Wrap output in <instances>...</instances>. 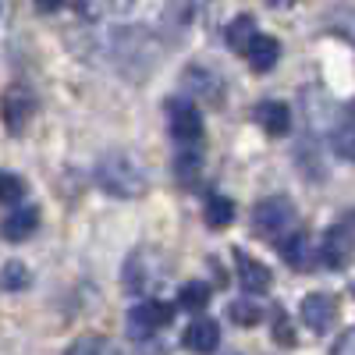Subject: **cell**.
<instances>
[{
    "label": "cell",
    "instance_id": "6da1fadb",
    "mask_svg": "<svg viewBox=\"0 0 355 355\" xmlns=\"http://www.w3.org/2000/svg\"><path fill=\"white\" fill-rule=\"evenodd\" d=\"M96 185L117 199H139L146 192V171L125 153H107L96 164Z\"/></svg>",
    "mask_w": 355,
    "mask_h": 355
},
{
    "label": "cell",
    "instance_id": "7a4b0ae2",
    "mask_svg": "<svg viewBox=\"0 0 355 355\" xmlns=\"http://www.w3.org/2000/svg\"><path fill=\"white\" fill-rule=\"evenodd\" d=\"M164 277H167V263L157 249H135L125 259V270H121L128 295H150L164 284Z\"/></svg>",
    "mask_w": 355,
    "mask_h": 355
},
{
    "label": "cell",
    "instance_id": "3957f363",
    "mask_svg": "<svg viewBox=\"0 0 355 355\" xmlns=\"http://www.w3.org/2000/svg\"><path fill=\"white\" fill-rule=\"evenodd\" d=\"M291 224H295V206H291V199L270 196V199L256 202V210H252V231H256V239L270 242V239H277V234H284Z\"/></svg>",
    "mask_w": 355,
    "mask_h": 355
},
{
    "label": "cell",
    "instance_id": "277c9868",
    "mask_svg": "<svg viewBox=\"0 0 355 355\" xmlns=\"http://www.w3.org/2000/svg\"><path fill=\"white\" fill-rule=\"evenodd\" d=\"M171 320H174V306H167L160 299H146V302L128 309V334L132 338H150L160 327H167Z\"/></svg>",
    "mask_w": 355,
    "mask_h": 355
},
{
    "label": "cell",
    "instance_id": "5b68a950",
    "mask_svg": "<svg viewBox=\"0 0 355 355\" xmlns=\"http://www.w3.org/2000/svg\"><path fill=\"white\" fill-rule=\"evenodd\" d=\"M114 50H117V61H121V68L128 71V64H146L150 68L157 61V46L150 43V36L139 33V28H117L114 33Z\"/></svg>",
    "mask_w": 355,
    "mask_h": 355
},
{
    "label": "cell",
    "instance_id": "8992f818",
    "mask_svg": "<svg viewBox=\"0 0 355 355\" xmlns=\"http://www.w3.org/2000/svg\"><path fill=\"white\" fill-rule=\"evenodd\" d=\"M334 320H338V302H334V295L327 291H313L302 299V323L313 331V334H327L334 327Z\"/></svg>",
    "mask_w": 355,
    "mask_h": 355
},
{
    "label": "cell",
    "instance_id": "52a82bcc",
    "mask_svg": "<svg viewBox=\"0 0 355 355\" xmlns=\"http://www.w3.org/2000/svg\"><path fill=\"white\" fill-rule=\"evenodd\" d=\"M182 93L202 100V103H210V107H220L224 103V82L214 75V71H206V68H189L182 75Z\"/></svg>",
    "mask_w": 355,
    "mask_h": 355
},
{
    "label": "cell",
    "instance_id": "ba28073f",
    "mask_svg": "<svg viewBox=\"0 0 355 355\" xmlns=\"http://www.w3.org/2000/svg\"><path fill=\"white\" fill-rule=\"evenodd\" d=\"M167 121H171V135L182 142V146H189V142H196V139L202 135L199 110H196V103H189V100H171Z\"/></svg>",
    "mask_w": 355,
    "mask_h": 355
},
{
    "label": "cell",
    "instance_id": "9c48e42d",
    "mask_svg": "<svg viewBox=\"0 0 355 355\" xmlns=\"http://www.w3.org/2000/svg\"><path fill=\"white\" fill-rule=\"evenodd\" d=\"M355 256V239L345 227H331L323 234V245H320V259L331 266V270H345Z\"/></svg>",
    "mask_w": 355,
    "mask_h": 355
},
{
    "label": "cell",
    "instance_id": "30bf717a",
    "mask_svg": "<svg viewBox=\"0 0 355 355\" xmlns=\"http://www.w3.org/2000/svg\"><path fill=\"white\" fill-rule=\"evenodd\" d=\"M234 259H239V281H242V288L249 295H266V291H270L274 277H270V270H266L259 259H252L242 249H234Z\"/></svg>",
    "mask_w": 355,
    "mask_h": 355
},
{
    "label": "cell",
    "instance_id": "8fae6325",
    "mask_svg": "<svg viewBox=\"0 0 355 355\" xmlns=\"http://www.w3.org/2000/svg\"><path fill=\"white\" fill-rule=\"evenodd\" d=\"M185 348L196 352V355H214L217 345H220V327H217V320H192L189 323V331H185Z\"/></svg>",
    "mask_w": 355,
    "mask_h": 355
},
{
    "label": "cell",
    "instance_id": "7c38bea8",
    "mask_svg": "<svg viewBox=\"0 0 355 355\" xmlns=\"http://www.w3.org/2000/svg\"><path fill=\"white\" fill-rule=\"evenodd\" d=\"M281 259L291 266V270H309L313 266V245H309V234L306 231H291L277 242Z\"/></svg>",
    "mask_w": 355,
    "mask_h": 355
},
{
    "label": "cell",
    "instance_id": "4fadbf2b",
    "mask_svg": "<svg viewBox=\"0 0 355 355\" xmlns=\"http://www.w3.org/2000/svg\"><path fill=\"white\" fill-rule=\"evenodd\" d=\"M36 227H40V210H36V206L18 202V206H11V214L4 217V239L8 242H25Z\"/></svg>",
    "mask_w": 355,
    "mask_h": 355
},
{
    "label": "cell",
    "instance_id": "5bb4252c",
    "mask_svg": "<svg viewBox=\"0 0 355 355\" xmlns=\"http://www.w3.org/2000/svg\"><path fill=\"white\" fill-rule=\"evenodd\" d=\"M256 121H259V128H263L266 135L281 139V135L291 132V110H288L284 103H277V100H266V103L256 107Z\"/></svg>",
    "mask_w": 355,
    "mask_h": 355
},
{
    "label": "cell",
    "instance_id": "9a60e30c",
    "mask_svg": "<svg viewBox=\"0 0 355 355\" xmlns=\"http://www.w3.org/2000/svg\"><path fill=\"white\" fill-rule=\"evenodd\" d=\"M245 57H249V68H252V71L266 75V71L281 61V43H277L274 36H256V40L249 43Z\"/></svg>",
    "mask_w": 355,
    "mask_h": 355
},
{
    "label": "cell",
    "instance_id": "2e32d148",
    "mask_svg": "<svg viewBox=\"0 0 355 355\" xmlns=\"http://www.w3.org/2000/svg\"><path fill=\"white\" fill-rule=\"evenodd\" d=\"M33 117V100H28L21 89H11L4 96V121H8V132H21Z\"/></svg>",
    "mask_w": 355,
    "mask_h": 355
},
{
    "label": "cell",
    "instance_id": "e0dca14e",
    "mask_svg": "<svg viewBox=\"0 0 355 355\" xmlns=\"http://www.w3.org/2000/svg\"><path fill=\"white\" fill-rule=\"evenodd\" d=\"M202 217H206V224H210L214 231H220V227H227L234 220V202L227 196H210L206 206H202Z\"/></svg>",
    "mask_w": 355,
    "mask_h": 355
},
{
    "label": "cell",
    "instance_id": "ac0fdd59",
    "mask_svg": "<svg viewBox=\"0 0 355 355\" xmlns=\"http://www.w3.org/2000/svg\"><path fill=\"white\" fill-rule=\"evenodd\" d=\"M227 46L231 50H249V43L256 40V21H252V15H239V18H234L231 25H227Z\"/></svg>",
    "mask_w": 355,
    "mask_h": 355
},
{
    "label": "cell",
    "instance_id": "d6986e66",
    "mask_svg": "<svg viewBox=\"0 0 355 355\" xmlns=\"http://www.w3.org/2000/svg\"><path fill=\"white\" fill-rule=\"evenodd\" d=\"M178 306L189 309V313H199L210 306V284H202V281H189L182 284V291H178Z\"/></svg>",
    "mask_w": 355,
    "mask_h": 355
},
{
    "label": "cell",
    "instance_id": "ffe728a7",
    "mask_svg": "<svg viewBox=\"0 0 355 355\" xmlns=\"http://www.w3.org/2000/svg\"><path fill=\"white\" fill-rule=\"evenodd\" d=\"M64 355H121V348L107 338H100V334H85V338L71 341V348Z\"/></svg>",
    "mask_w": 355,
    "mask_h": 355
},
{
    "label": "cell",
    "instance_id": "44dd1931",
    "mask_svg": "<svg viewBox=\"0 0 355 355\" xmlns=\"http://www.w3.org/2000/svg\"><path fill=\"white\" fill-rule=\"evenodd\" d=\"M227 316L239 323V327H256V323L263 320V309H259L252 299H234V302L227 306Z\"/></svg>",
    "mask_w": 355,
    "mask_h": 355
},
{
    "label": "cell",
    "instance_id": "7402d4cb",
    "mask_svg": "<svg viewBox=\"0 0 355 355\" xmlns=\"http://www.w3.org/2000/svg\"><path fill=\"white\" fill-rule=\"evenodd\" d=\"M28 284H33L28 266L18 263V259H8V263H4V291H25Z\"/></svg>",
    "mask_w": 355,
    "mask_h": 355
},
{
    "label": "cell",
    "instance_id": "603a6c76",
    "mask_svg": "<svg viewBox=\"0 0 355 355\" xmlns=\"http://www.w3.org/2000/svg\"><path fill=\"white\" fill-rule=\"evenodd\" d=\"M0 202H4V206L25 202V182L18 174H4V182H0Z\"/></svg>",
    "mask_w": 355,
    "mask_h": 355
},
{
    "label": "cell",
    "instance_id": "cb8c5ba5",
    "mask_svg": "<svg viewBox=\"0 0 355 355\" xmlns=\"http://www.w3.org/2000/svg\"><path fill=\"white\" fill-rule=\"evenodd\" d=\"M174 171H178V178H182L185 185H192V178L199 174V153L185 146V150L178 153V160H174Z\"/></svg>",
    "mask_w": 355,
    "mask_h": 355
},
{
    "label": "cell",
    "instance_id": "d4e9b609",
    "mask_svg": "<svg viewBox=\"0 0 355 355\" xmlns=\"http://www.w3.org/2000/svg\"><path fill=\"white\" fill-rule=\"evenodd\" d=\"M107 4H110V0H71V8H75L78 18H85V21H96Z\"/></svg>",
    "mask_w": 355,
    "mask_h": 355
},
{
    "label": "cell",
    "instance_id": "484cf974",
    "mask_svg": "<svg viewBox=\"0 0 355 355\" xmlns=\"http://www.w3.org/2000/svg\"><path fill=\"white\" fill-rule=\"evenodd\" d=\"M274 341L284 345V348L295 345V334H291V323H288V313L284 309H277V316H274Z\"/></svg>",
    "mask_w": 355,
    "mask_h": 355
},
{
    "label": "cell",
    "instance_id": "4316f807",
    "mask_svg": "<svg viewBox=\"0 0 355 355\" xmlns=\"http://www.w3.org/2000/svg\"><path fill=\"white\" fill-rule=\"evenodd\" d=\"M331 355H355V327L338 338V345L331 348Z\"/></svg>",
    "mask_w": 355,
    "mask_h": 355
},
{
    "label": "cell",
    "instance_id": "83f0119b",
    "mask_svg": "<svg viewBox=\"0 0 355 355\" xmlns=\"http://www.w3.org/2000/svg\"><path fill=\"white\" fill-rule=\"evenodd\" d=\"M64 4V0H36V8L43 11V15H50V11H57V8H61Z\"/></svg>",
    "mask_w": 355,
    "mask_h": 355
},
{
    "label": "cell",
    "instance_id": "f1b7e54d",
    "mask_svg": "<svg viewBox=\"0 0 355 355\" xmlns=\"http://www.w3.org/2000/svg\"><path fill=\"white\" fill-rule=\"evenodd\" d=\"M345 125H348V128H355V100L345 107Z\"/></svg>",
    "mask_w": 355,
    "mask_h": 355
},
{
    "label": "cell",
    "instance_id": "f546056e",
    "mask_svg": "<svg viewBox=\"0 0 355 355\" xmlns=\"http://www.w3.org/2000/svg\"><path fill=\"white\" fill-rule=\"evenodd\" d=\"M132 4H135V0H110V8H114V11H128Z\"/></svg>",
    "mask_w": 355,
    "mask_h": 355
},
{
    "label": "cell",
    "instance_id": "4dcf8cb0",
    "mask_svg": "<svg viewBox=\"0 0 355 355\" xmlns=\"http://www.w3.org/2000/svg\"><path fill=\"white\" fill-rule=\"evenodd\" d=\"M266 4H270V8H277V11H288V8L295 4V0H266Z\"/></svg>",
    "mask_w": 355,
    "mask_h": 355
}]
</instances>
